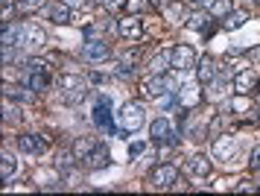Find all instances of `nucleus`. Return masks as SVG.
Instances as JSON below:
<instances>
[{
	"label": "nucleus",
	"instance_id": "36",
	"mask_svg": "<svg viewBox=\"0 0 260 196\" xmlns=\"http://www.w3.org/2000/svg\"><path fill=\"white\" fill-rule=\"evenodd\" d=\"M71 9H85V6H91V0H64Z\"/></svg>",
	"mask_w": 260,
	"mask_h": 196
},
{
	"label": "nucleus",
	"instance_id": "28",
	"mask_svg": "<svg viewBox=\"0 0 260 196\" xmlns=\"http://www.w3.org/2000/svg\"><path fill=\"white\" fill-rule=\"evenodd\" d=\"M152 6H155V0H129V3H126V9H129L132 15H141V12L152 9Z\"/></svg>",
	"mask_w": 260,
	"mask_h": 196
},
{
	"label": "nucleus",
	"instance_id": "33",
	"mask_svg": "<svg viewBox=\"0 0 260 196\" xmlns=\"http://www.w3.org/2000/svg\"><path fill=\"white\" fill-rule=\"evenodd\" d=\"M126 3L129 0H100V6L106 12H120V9H126Z\"/></svg>",
	"mask_w": 260,
	"mask_h": 196
},
{
	"label": "nucleus",
	"instance_id": "40",
	"mask_svg": "<svg viewBox=\"0 0 260 196\" xmlns=\"http://www.w3.org/2000/svg\"><path fill=\"white\" fill-rule=\"evenodd\" d=\"M257 120H260V117H257Z\"/></svg>",
	"mask_w": 260,
	"mask_h": 196
},
{
	"label": "nucleus",
	"instance_id": "16",
	"mask_svg": "<svg viewBox=\"0 0 260 196\" xmlns=\"http://www.w3.org/2000/svg\"><path fill=\"white\" fill-rule=\"evenodd\" d=\"M196 76H199V85H211L216 79V62L208 56L202 59V62H196Z\"/></svg>",
	"mask_w": 260,
	"mask_h": 196
},
{
	"label": "nucleus",
	"instance_id": "11",
	"mask_svg": "<svg viewBox=\"0 0 260 196\" xmlns=\"http://www.w3.org/2000/svg\"><path fill=\"white\" fill-rule=\"evenodd\" d=\"M176 97H178V105L181 108H196L202 103V85L187 82V85H181V91H176Z\"/></svg>",
	"mask_w": 260,
	"mask_h": 196
},
{
	"label": "nucleus",
	"instance_id": "6",
	"mask_svg": "<svg viewBox=\"0 0 260 196\" xmlns=\"http://www.w3.org/2000/svg\"><path fill=\"white\" fill-rule=\"evenodd\" d=\"M108 56H111V47L103 38H88L82 44V59H88V62H106Z\"/></svg>",
	"mask_w": 260,
	"mask_h": 196
},
{
	"label": "nucleus",
	"instance_id": "12",
	"mask_svg": "<svg viewBox=\"0 0 260 196\" xmlns=\"http://www.w3.org/2000/svg\"><path fill=\"white\" fill-rule=\"evenodd\" d=\"M18 150L26 152V155H41V152H47V138H41V135H21L18 138Z\"/></svg>",
	"mask_w": 260,
	"mask_h": 196
},
{
	"label": "nucleus",
	"instance_id": "23",
	"mask_svg": "<svg viewBox=\"0 0 260 196\" xmlns=\"http://www.w3.org/2000/svg\"><path fill=\"white\" fill-rule=\"evenodd\" d=\"M208 9H211V18H219V21H222L225 15L234 12V3H231V0H213Z\"/></svg>",
	"mask_w": 260,
	"mask_h": 196
},
{
	"label": "nucleus",
	"instance_id": "29",
	"mask_svg": "<svg viewBox=\"0 0 260 196\" xmlns=\"http://www.w3.org/2000/svg\"><path fill=\"white\" fill-rule=\"evenodd\" d=\"M170 68V53H161V56L152 59V65H149V70L152 73H164V70Z\"/></svg>",
	"mask_w": 260,
	"mask_h": 196
},
{
	"label": "nucleus",
	"instance_id": "7",
	"mask_svg": "<svg viewBox=\"0 0 260 196\" xmlns=\"http://www.w3.org/2000/svg\"><path fill=\"white\" fill-rule=\"evenodd\" d=\"M213 152H216V158H222V161H234L237 155H240V144H237V138H231V135H219V138L213 141Z\"/></svg>",
	"mask_w": 260,
	"mask_h": 196
},
{
	"label": "nucleus",
	"instance_id": "2",
	"mask_svg": "<svg viewBox=\"0 0 260 196\" xmlns=\"http://www.w3.org/2000/svg\"><path fill=\"white\" fill-rule=\"evenodd\" d=\"M196 62H199V56H196V50H193L190 44H176L173 50H170V68L178 70V73L193 70Z\"/></svg>",
	"mask_w": 260,
	"mask_h": 196
},
{
	"label": "nucleus",
	"instance_id": "26",
	"mask_svg": "<svg viewBox=\"0 0 260 196\" xmlns=\"http://www.w3.org/2000/svg\"><path fill=\"white\" fill-rule=\"evenodd\" d=\"M21 38V26H12V21L3 23V47H15Z\"/></svg>",
	"mask_w": 260,
	"mask_h": 196
},
{
	"label": "nucleus",
	"instance_id": "30",
	"mask_svg": "<svg viewBox=\"0 0 260 196\" xmlns=\"http://www.w3.org/2000/svg\"><path fill=\"white\" fill-rule=\"evenodd\" d=\"M59 85H61V91H73V88L85 85V79H82V76H61Z\"/></svg>",
	"mask_w": 260,
	"mask_h": 196
},
{
	"label": "nucleus",
	"instance_id": "8",
	"mask_svg": "<svg viewBox=\"0 0 260 196\" xmlns=\"http://www.w3.org/2000/svg\"><path fill=\"white\" fill-rule=\"evenodd\" d=\"M94 123H96L100 129H111V97H106V94H96Z\"/></svg>",
	"mask_w": 260,
	"mask_h": 196
},
{
	"label": "nucleus",
	"instance_id": "32",
	"mask_svg": "<svg viewBox=\"0 0 260 196\" xmlns=\"http://www.w3.org/2000/svg\"><path fill=\"white\" fill-rule=\"evenodd\" d=\"M3 111H6V117H3L6 123H12V120H21V108H18V105L12 108V100H9V97H6V105H3Z\"/></svg>",
	"mask_w": 260,
	"mask_h": 196
},
{
	"label": "nucleus",
	"instance_id": "18",
	"mask_svg": "<svg viewBox=\"0 0 260 196\" xmlns=\"http://www.w3.org/2000/svg\"><path fill=\"white\" fill-rule=\"evenodd\" d=\"M164 18L167 21H173V23L187 21V15H184V3H181V0H170V3H164Z\"/></svg>",
	"mask_w": 260,
	"mask_h": 196
},
{
	"label": "nucleus",
	"instance_id": "24",
	"mask_svg": "<svg viewBox=\"0 0 260 196\" xmlns=\"http://www.w3.org/2000/svg\"><path fill=\"white\" fill-rule=\"evenodd\" d=\"M246 18H248L246 12H237V9H234L231 15H225L219 23H222V30H240V26L246 23Z\"/></svg>",
	"mask_w": 260,
	"mask_h": 196
},
{
	"label": "nucleus",
	"instance_id": "5",
	"mask_svg": "<svg viewBox=\"0 0 260 196\" xmlns=\"http://www.w3.org/2000/svg\"><path fill=\"white\" fill-rule=\"evenodd\" d=\"M149 135H152V144H161V147H173L176 144V129L167 117H158L152 126H149Z\"/></svg>",
	"mask_w": 260,
	"mask_h": 196
},
{
	"label": "nucleus",
	"instance_id": "25",
	"mask_svg": "<svg viewBox=\"0 0 260 196\" xmlns=\"http://www.w3.org/2000/svg\"><path fill=\"white\" fill-rule=\"evenodd\" d=\"M79 161V158H76V152H68V150H61L59 155H56V167H59L61 173H64V170H73V164Z\"/></svg>",
	"mask_w": 260,
	"mask_h": 196
},
{
	"label": "nucleus",
	"instance_id": "34",
	"mask_svg": "<svg viewBox=\"0 0 260 196\" xmlns=\"http://www.w3.org/2000/svg\"><path fill=\"white\" fill-rule=\"evenodd\" d=\"M44 6V0H18V9L21 12H36Z\"/></svg>",
	"mask_w": 260,
	"mask_h": 196
},
{
	"label": "nucleus",
	"instance_id": "39",
	"mask_svg": "<svg viewBox=\"0 0 260 196\" xmlns=\"http://www.w3.org/2000/svg\"><path fill=\"white\" fill-rule=\"evenodd\" d=\"M257 103H260V94H257Z\"/></svg>",
	"mask_w": 260,
	"mask_h": 196
},
{
	"label": "nucleus",
	"instance_id": "19",
	"mask_svg": "<svg viewBox=\"0 0 260 196\" xmlns=\"http://www.w3.org/2000/svg\"><path fill=\"white\" fill-rule=\"evenodd\" d=\"M47 15H50V21L53 23H71V6L61 0V3H53L47 9Z\"/></svg>",
	"mask_w": 260,
	"mask_h": 196
},
{
	"label": "nucleus",
	"instance_id": "31",
	"mask_svg": "<svg viewBox=\"0 0 260 196\" xmlns=\"http://www.w3.org/2000/svg\"><path fill=\"white\" fill-rule=\"evenodd\" d=\"M248 108H251V100H246V94H237V100L231 103V111L243 115V111H248Z\"/></svg>",
	"mask_w": 260,
	"mask_h": 196
},
{
	"label": "nucleus",
	"instance_id": "20",
	"mask_svg": "<svg viewBox=\"0 0 260 196\" xmlns=\"http://www.w3.org/2000/svg\"><path fill=\"white\" fill-rule=\"evenodd\" d=\"M208 21H211V12H205V9H196V12H190L187 15V26L193 30V33H202L205 26H208Z\"/></svg>",
	"mask_w": 260,
	"mask_h": 196
},
{
	"label": "nucleus",
	"instance_id": "41",
	"mask_svg": "<svg viewBox=\"0 0 260 196\" xmlns=\"http://www.w3.org/2000/svg\"><path fill=\"white\" fill-rule=\"evenodd\" d=\"M257 3H260V0H257Z\"/></svg>",
	"mask_w": 260,
	"mask_h": 196
},
{
	"label": "nucleus",
	"instance_id": "21",
	"mask_svg": "<svg viewBox=\"0 0 260 196\" xmlns=\"http://www.w3.org/2000/svg\"><path fill=\"white\" fill-rule=\"evenodd\" d=\"M94 150H96V141L94 138H76V141H73V152H76V158H79V161H85Z\"/></svg>",
	"mask_w": 260,
	"mask_h": 196
},
{
	"label": "nucleus",
	"instance_id": "37",
	"mask_svg": "<svg viewBox=\"0 0 260 196\" xmlns=\"http://www.w3.org/2000/svg\"><path fill=\"white\" fill-rule=\"evenodd\" d=\"M12 59H18V53H15L12 47H3V62H6V65H12Z\"/></svg>",
	"mask_w": 260,
	"mask_h": 196
},
{
	"label": "nucleus",
	"instance_id": "17",
	"mask_svg": "<svg viewBox=\"0 0 260 196\" xmlns=\"http://www.w3.org/2000/svg\"><path fill=\"white\" fill-rule=\"evenodd\" d=\"M257 88V76L251 73V70H240L234 76V91L237 94H248V91H254Z\"/></svg>",
	"mask_w": 260,
	"mask_h": 196
},
{
	"label": "nucleus",
	"instance_id": "14",
	"mask_svg": "<svg viewBox=\"0 0 260 196\" xmlns=\"http://www.w3.org/2000/svg\"><path fill=\"white\" fill-rule=\"evenodd\" d=\"M3 94H6L9 100H18V103H32V100L38 97L29 85H9V82L3 85Z\"/></svg>",
	"mask_w": 260,
	"mask_h": 196
},
{
	"label": "nucleus",
	"instance_id": "1",
	"mask_svg": "<svg viewBox=\"0 0 260 196\" xmlns=\"http://www.w3.org/2000/svg\"><path fill=\"white\" fill-rule=\"evenodd\" d=\"M117 123H120L123 132H138V129H143V123H146V111H143V105L141 103H126L123 108H120Z\"/></svg>",
	"mask_w": 260,
	"mask_h": 196
},
{
	"label": "nucleus",
	"instance_id": "35",
	"mask_svg": "<svg viewBox=\"0 0 260 196\" xmlns=\"http://www.w3.org/2000/svg\"><path fill=\"white\" fill-rule=\"evenodd\" d=\"M248 167H251L254 173L260 170V147H254V150H251V158H248Z\"/></svg>",
	"mask_w": 260,
	"mask_h": 196
},
{
	"label": "nucleus",
	"instance_id": "3",
	"mask_svg": "<svg viewBox=\"0 0 260 196\" xmlns=\"http://www.w3.org/2000/svg\"><path fill=\"white\" fill-rule=\"evenodd\" d=\"M149 185L155 190H170V187H178V167L176 164H161V167H155L152 173H149Z\"/></svg>",
	"mask_w": 260,
	"mask_h": 196
},
{
	"label": "nucleus",
	"instance_id": "38",
	"mask_svg": "<svg viewBox=\"0 0 260 196\" xmlns=\"http://www.w3.org/2000/svg\"><path fill=\"white\" fill-rule=\"evenodd\" d=\"M248 62H254V65H260V47H254V50H248Z\"/></svg>",
	"mask_w": 260,
	"mask_h": 196
},
{
	"label": "nucleus",
	"instance_id": "27",
	"mask_svg": "<svg viewBox=\"0 0 260 196\" xmlns=\"http://www.w3.org/2000/svg\"><path fill=\"white\" fill-rule=\"evenodd\" d=\"M85 94H88V85H79V88H73V91H64V103L68 105H79L85 100Z\"/></svg>",
	"mask_w": 260,
	"mask_h": 196
},
{
	"label": "nucleus",
	"instance_id": "10",
	"mask_svg": "<svg viewBox=\"0 0 260 196\" xmlns=\"http://www.w3.org/2000/svg\"><path fill=\"white\" fill-rule=\"evenodd\" d=\"M173 91V85H170V79H167L164 73H152L149 79H143V94L146 97H152V100H158L161 94Z\"/></svg>",
	"mask_w": 260,
	"mask_h": 196
},
{
	"label": "nucleus",
	"instance_id": "15",
	"mask_svg": "<svg viewBox=\"0 0 260 196\" xmlns=\"http://www.w3.org/2000/svg\"><path fill=\"white\" fill-rule=\"evenodd\" d=\"M108 161H111V155H108V150L106 147H100V144H96V150L91 152V155H88V158H85V170H103V167H108Z\"/></svg>",
	"mask_w": 260,
	"mask_h": 196
},
{
	"label": "nucleus",
	"instance_id": "9",
	"mask_svg": "<svg viewBox=\"0 0 260 196\" xmlns=\"http://www.w3.org/2000/svg\"><path fill=\"white\" fill-rule=\"evenodd\" d=\"M117 33L123 38H129V41H141L143 38V23L138 15H129V18H120L117 21Z\"/></svg>",
	"mask_w": 260,
	"mask_h": 196
},
{
	"label": "nucleus",
	"instance_id": "4",
	"mask_svg": "<svg viewBox=\"0 0 260 196\" xmlns=\"http://www.w3.org/2000/svg\"><path fill=\"white\" fill-rule=\"evenodd\" d=\"M44 41H47V35H44V30H41L38 23H32V21L21 23V38H18V47H24V50H41Z\"/></svg>",
	"mask_w": 260,
	"mask_h": 196
},
{
	"label": "nucleus",
	"instance_id": "13",
	"mask_svg": "<svg viewBox=\"0 0 260 196\" xmlns=\"http://www.w3.org/2000/svg\"><path fill=\"white\" fill-rule=\"evenodd\" d=\"M184 170H187L193 179H208V176H211V158H208V155H193V158H187Z\"/></svg>",
	"mask_w": 260,
	"mask_h": 196
},
{
	"label": "nucleus",
	"instance_id": "22",
	"mask_svg": "<svg viewBox=\"0 0 260 196\" xmlns=\"http://www.w3.org/2000/svg\"><path fill=\"white\" fill-rule=\"evenodd\" d=\"M15 173H18V161H15L12 155H3V158H0V179H3V182H12Z\"/></svg>",
	"mask_w": 260,
	"mask_h": 196
}]
</instances>
